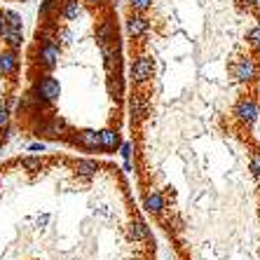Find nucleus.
I'll return each instance as SVG.
<instances>
[{
  "instance_id": "f03ea898",
  "label": "nucleus",
  "mask_w": 260,
  "mask_h": 260,
  "mask_svg": "<svg viewBox=\"0 0 260 260\" xmlns=\"http://www.w3.org/2000/svg\"><path fill=\"white\" fill-rule=\"evenodd\" d=\"M19 71V56L14 49H5L0 52V75L3 78H12Z\"/></svg>"
},
{
  "instance_id": "dca6fc26",
  "label": "nucleus",
  "mask_w": 260,
  "mask_h": 260,
  "mask_svg": "<svg viewBox=\"0 0 260 260\" xmlns=\"http://www.w3.org/2000/svg\"><path fill=\"white\" fill-rule=\"evenodd\" d=\"M132 113L136 117H145V101H143V96H141V94H134L132 96Z\"/></svg>"
},
{
  "instance_id": "6e6552de",
  "label": "nucleus",
  "mask_w": 260,
  "mask_h": 260,
  "mask_svg": "<svg viewBox=\"0 0 260 260\" xmlns=\"http://www.w3.org/2000/svg\"><path fill=\"white\" fill-rule=\"evenodd\" d=\"M75 143L82 145V148H87V150H96V148H101V145H99V134L91 132V129L78 132V136H75Z\"/></svg>"
},
{
  "instance_id": "1a4fd4ad",
  "label": "nucleus",
  "mask_w": 260,
  "mask_h": 260,
  "mask_svg": "<svg viewBox=\"0 0 260 260\" xmlns=\"http://www.w3.org/2000/svg\"><path fill=\"white\" fill-rule=\"evenodd\" d=\"M237 115H239V120H242V122L251 124V122L258 117V108H255L253 101H242L239 106H237Z\"/></svg>"
},
{
  "instance_id": "6ab92c4d",
  "label": "nucleus",
  "mask_w": 260,
  "mask_h": 260,
  "mask_svg": "<svg viewBox=\"0 0 260 260\" xmlns=\"http://www.w3.org/2000/svg\"><path fill=\"white\" fill-rule=\"evenodd\" d=\"M21 167H24V169H40V167H43V159L40 157H26L24 162H21Z\"/></svg>"
},
{
  "instance_id": "9d476101",
  "label": "nucleus",
  "mask_w": 260,
  "mask_h": 260,
  "mask_svg": "<svg viewBox=\"0 0 260 260\" xmlns=\"http://www.w3.org/2000/svg\"><path fill=\"white\" fill-rule=\"evenodd\" d=\"M0 36H3V40H5L7 49H19L21 45H24V36H21V30L19 28H7L5 26V30H3Z\"/></svg>"
},
{
  "instance_id": "b1692460",
  "label": "nucleus",
  "mask_w": 260,
  "mask_h": 260,
  "mask_svg": "<svg viewBox=\"0 0 260 260\" xmlns=\"http://www.w3.org/2000/svg\"><path fill=\"white\" fill-rule=\"evenodd\" d=\"M251 171H253L255 176H260V152H255V159H253V164H251Z\"/></svg>"
},
{
  "instance_id": "f8f14e48",
  "label": "nucleus",
  "mask_w": 260,
  "mask_h": 260,
  "mask_svg": "<svg viewBox=\"0 0 260 260\" xmlns=\"http://www.w3.org/2000/svg\"><path fill=\"white\" fill-rule=\"evenodd\" d=\"M143 206H145V209H148L150 213H162V209H164V197H162V192H157V190L148 192V194H145Z\"/></svg>"
},
{
  "instance_id": "0eeeda50",
  "label": "nucleus",
  "mask_w": 260,
  "mask_h": 260,
  "mask_svg": "<svg viewBox=\"0 0 260 260\" xmlns=\"http://www.w3.org/2000/svg\"><path fill=\"white\" fill-rule=\"evenodd\" d=\"M99 145H101V150H115L120 145V134L113 129H103L99 132Z\"/></svg>"
},
{
  "instance_id": "bb28decb",
  "label": "nucleus",
  "mask_w": 260,
  "mask_h": 260,
  "mask_svg": "<svg viewBox=\"0 0 260 260\" xmlns=\"http://www.w3.org/2000/svg\"><path fill=\"white\" fill-rule=\"evenodd\" d=\"M87 3H91V5H99V3H101V0H87Z\"/></svg>"
},
{
  "instance_id": "9b49d317",
  "label": "nucleus",
  "mask_w": 260,
  "mask_h": 260,
  "mask_svg": "<svg viewBox=\"0 0 260 260\" xmlns=\"http://www.w3.org/2000/svg\"><path fill=\"white\" fill-rule=\"evenodd\" d=\"M96 40H99V45H101V49L108 47L110 40H115V28H113L110 21H103V24L96 28Z\"/></svg>"
},
{
  "instance_id": "20e7f679",
  "label": "nucleus",
  "mask_w": 260,
  "mask_h": 260,
  "mask_svg": "<svg viewBox=\"0 0 260 260\" xmlns=\"http://www.w3.org/2000/svg\"><path fill=\"white\" fill-rule=\"evenodd\" d=\"M56 61H59V47L52 40H45L43 47H40V63L45 68H54Z\"/></svg>"
},
{
  "instance_id": "5701e85b",
  "label": "nucleus",
  "mask_w": 260,
  "mask_h": 260,
  "mask_svg": "<svg viewBox=\"0 0 260 260\" xmlns=\"http://www.w3.org/2000/svg\"><path fill=\"white\" fill-rule=\"evenodd\" d=\"M49 12H52V0H45L43 7H40V17H47Z\"/></svg>"
},
{
  "instance_id": "a211bd4d",
  "label": "nucleus",
  "mask_w": 260,
  "mask_h": 260,
  "mask_svg": "<svg viewBox=\"0 0 260 260\" xmlns=\"http://www.w3.org/2000/svg\"><path fill=\"white\" fill-rule=\"evenodd\" d=\"M248 43L253 45V49H258L260 52V26L251 28V33H248Z\"/></svg>"
},
{
  "instance_id": "a878e982",
  "label": "nucleus",
  "mask_w": 260,
  "mask_h": 260,
  "mask_svg": "<svg viewBox=\"0 0 260 260\" xmlns=\"http://www.w3.org/2000/svg\"><path fill=\"white\" fill-rule=\"evenodd\" d=\"M5 26H7V24H5V19H3V14H0V33L5 30Z\"/></svg>"
},
{
  "instance_id": "423d86ee",
  "label": "nucleus",
  "mask_w": 260,
  "mask_h": 260,
  "mask_svg": "<svg viewBox=\"0 0 260 260\" xmlns=\"http://www.w3.org/2000/svg\"><path fill=\"white\" fill-rule=\"evenodd\" d=\"M127 30L132 38L145 36V30H148V19L141 17V14H132V17L127 19Z\"/></svg>"
},
{
  "instance_id": "4be33fe9",
  "label": "nucleus",
  "mask_w": 260,
  "mask_h": 260,
  "mask_svg": "<svg viewBox=\"0 0 260 260\" xmlns=\"http://www.w3.org/2000/svg\"><path fill=\"white\" fill-rule=\"evenodd\" d=\"M7 122H10V110H7V108H0V129L5 127Z\"/></svg>"
},
{
  "instance_id": "f3484780",
  "label": "nucleus",
  "mask_w": 260,
  "mask_h": 260,
  "mask_svg": "<svg viewBox=\"0 0 260 260\" xmlns=\"http://www.w3.org/2000/svg\"><path fill=\"white\" fill-rule=\"evenodd\" d=\"M75 169H78L80 174L89 176V174H94V171H96V164L91 162V159H78V164H75Z\"/></svg>"
},
{
  "instance_id": "412c9836",
  "label": "nucleus",
  "mask_w": 260,
  "mask_h": 260,
  "mask_svg": "<svg viewBox=\"0 0 260 260\" xmlns=\"http://www.w3.org/2000/svg\"><path fill=\"white\" fill-rule=\"evenodd\" d=\"M120 155L124 159H129L132 157V143H129V141H124V143H120Z\"/></svg>"
},
{
  "instance_id": "393cba45",
  "label": "nucleus",
  "mask_w": 260,
  "mask_h": 260,
  "mask_svg": "<svg viewBox=\"0 0 260 260\" xmlns=\"http://www.w3.org/2000/svg\"><path fill=\"white\" fill-rule=\"evenodd\" d=\"M28 150H30V152H43V150H45V143H30Z\"/></svg>"
},
{
  "instance_id": "f257e3e1",
  "label": "nucleus",
  "mask_w": 260,
  "mask_h": 260,
  "mask_svg": "<svg viewBox=\"0 0 260 260\" xmlns=\"http://www.w3.org/2000/svg\"><path fill=\"white\" fill-rule=\"evenodd\" d=\"M40 99L45 101H56L61 94V87H59V80L52 78V75H43V78L36 82V89H33Z\"/></svg>"
},
{
  "instance_id": "ddd939ff",
  "label": "nucleus",
  "mask_w": 260,
  "mask_h": 260,
  "mask_svg": "<svg viewBox=\"0 0 260 260\" xmlns=\"http://www.w3.org/2000/svg\"><path fill=\"white\" fill-rule=\"evenodd\" d=\"M61 14L66 19H78L80 17V3L78 0H63V7H61Z\"/></svg>"
},
{
  "instance_id": "4468645a",
  "label": "nucleus",
  "mask_w": 260,
  "mask_h": 260,
  "mask_svg": "<svg viewBox=\"0 0 260 260\" xmlns=\"http://www.w3.org/2000/svg\"><path fill=\"white\" fill-rule=\"evenodd\" d=\"M3 14V19H5V24H7V28H19L21 30V17H19L17 12H14V10H5V12H0Z\"/></svg>"
},
{
  "instance_id": "2eb2a0df",
  "label": "nucleus",
  "mask_w": 260,
  "mask_h": 260,
  "mask_svg": "<svg viewBox=\"0 0 260 260\" xmlns=\"http://www.w3.org/2000/svg\"><path fill=\"white\" fill-rule=\"evenodd\" d=\"M132 237L136 239V242H143V239H148V237H150L148 225H145L143 220H136V223H134V230H132Z\"/></svg>"
},
{
  "instance_id": "7ed1b4c3",
  "label": "nucleus",
  "mask_w": 260,
  "mask_h": 260,
  "mask_svg": "<svg viewBox=\"0 0 260 260\" xmlns=\"http://www.w3.org/2000/svg\"><path fill=\"white\" fill-rule=\"evenodd\" d=\"M152 75V59H148V56H141V59L134 61L132 66V78L134 82H145V80Z\"/></svg>"
},
{
  "instance_id": "aec40b11",
  "label": "nucleus",
  "mask_w": 260,
  "mask_h": 260,
  "mask_svg": "<svg viewBox=\"0 0 260 260\" xmlns=\"http://www.w3.org/2000/svg\"><path fill=\"white\" fill-rule=\"evenodd\" d=\"M150 5H152V0H132V7H134V10H139V12L148 10Z\"/></svg>"
},
{
  "instance_id": "39448f33",
  "label": "nucleus",
  "mask_w": 260,
  "mask_h": 260,
  "mask_svg": "<svg viewBox=\"0 0 260 260\" xmlns=\"http://www.w3.org/2000/svg\"><path fill=\"white\" fill-rule=\"evenodd\" d=\"M232 73H235V78L242 80V82H248V80H253V78H255V66H253V61H251V59H242L235 68H232Z\"/></svg>"
}]
</instances>
